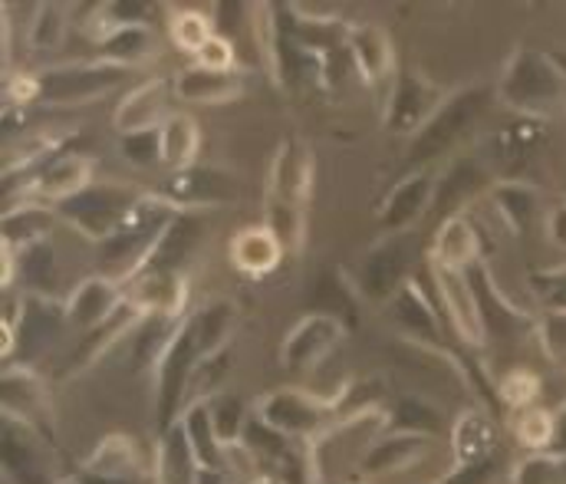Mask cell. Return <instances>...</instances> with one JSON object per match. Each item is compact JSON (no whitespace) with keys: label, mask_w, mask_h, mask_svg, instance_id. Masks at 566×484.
Listing matches in <instances>:
<instances>
[{"label":"cell","mask_w":566,"mask_h":484,"mask_svg":"<svg viewBox=\"0 0 566 484\" xmlns=\"http://www.w3.org/2000/svg\"><path fill=\"white\" fill-rule=\"evenodd\" d=\"M537 294L541 301L551 307V311H566V271L564 274H547V277H537Z\"/></svg>","instance_id":"obj_50"},{"label":"cell","mask_w":566,"mask_h":484,"mask_svg":"<svg viewBox=\"0 0 566 484\" xmlns=\"http://www.w3.org/2000/svg\"><path fill=\"white\" fill-rule=\"evenodd\" d=\"M201 234H205L201 211H178L175 221L165 228L158 248L151 251L145 271H181V264H185V261L191 257V251L198 248Z\"/></svg>","instance_id":"obj_29"},{"label":"cell","mask_w":566,"mask_h":484,"mask_svg":"<svg viewBox=\"0 0 566 484\" xmlns=\"http://www.w3.org/2000/svg\"><path fill=\"white\" fill-rule=\"evenodd\" d=\"M139 198L142 191L129 188V185H93L83 194H76L73 201L60 204L56 211H60V221L76 228L83 238L103 244L123 228V221L133 214Z\"/></svg>","instance_id":"obj_7"},{"label":"cell","mask_w":566,"mask_h":484,"mask_svg":"<svg viewBox=\"0 0 566 484\" xmlns=\"http://www.w3.org/2000/svg\"><path fill=\"white\" fill-rule=\"evenodd\" d=\"M431 284H434V301L444 314L448 326L454 329V336L468 346H484L488 343V314L484 304L474 291V284L468 281L464 271H441L431 267Z\"/></svg>","instance_id":"obj_11"},{"label":"cell","mask_w":566,"mask_h":484,"mask_svg":"<svg viewBox=\"0 0 566 484\" xmlns=\"http://www.w3.org/2000/svg\"><path fill=\"white\" fill-rule=\"evenodd\" d=\"M484 106H488V93L481 90H464L458 96H448L441 109L428 119V126L409 143V165H428L451 152L461 143V136L474 126V119L484 113Z\"/></svg>","instance_id":"obj_8"},{"label":"cell","mask_w":566,"mask_h":484,"mask_svg":"<svg viewBox=\"0 0 566 484\" xmlns=\"http://www.w3.org/2000/svg\"><path fill=\"white\" fill-rule=\"evenodd\" d=\"M264 224L274 231V238L281 241L286 254H296L306 241V208H300V204L268 201L264 204Z\"/></svg>","instance_id":"obj_43"},{"label":"cell","mask_w":566,"mask_h":484,"mask_svg":"<svg viewBox=\"0 0 566 484\" xmlns=\"http://www.w3.org/2000/svg\"><path fill=\"white\" fill-rule=\"evenodd\" d=\"M218 33L214 20L205 13V10H195V7H185V10H175L168 17V40L181 50V53H198L211 36Z\"/></svg>","instance_id":"obj_42"},{"label":"cell","mask_w":566,"mask_h":484,"mask_svg":"<svg viewBox=\"0 0 566 484\" xmlns=\"http://www.w3.org/2000/svg\"><path fill=\"white\" fill-rule=\"evenodd\" d=\"M478 185H481V168L471 159L454 161V165L434 181V204H431V211H444V218H448V214H458V211H461L458 204H461L464 198H471V194L478 191Z\"/></svg>","instance_id":"obj_39"},{"label":"cell","mask_w":566,"mask_h":484,"mask_svg":"<svg viewBox=\"0 0 566 484\" xmlns=\"http://www.w3.org/2000/svg\"><path fill=\"white\" fill-rule=\"evenodd\" d=\"M201 359L205 356H201L198 336L185 317L178 333L171 336V343L165 346L161 359L155 362V429H158V435H165L168 429L178 425V419L188 406L195 369Z\"/></svg>","instance_id":"obj_4"},{"label":"cell","mask_w":566,"mask_h":484,"mask_svg":"<svg viewBox=\"0 0 566 484\" xmlns=\"http://www.w3.org/2000/svg\"><path fill=\"white\" fill-rule=\"evenodd\" d=\"M228 254H231V264H234L238 274L261 281V277H268V274H274L281 267L286 251H283V244L274 238V231L268 224H254V228H241L231 238Z\"/></svg>","instance_id":"obj_27"},{"label":"cell","mask_w":566,"mask_h":484,"mask_svg":"<svg viewBox=\"0 0 566 484\" xmlns=\"http://www.w3.org/2000/svg\"><path fill=\"white\" fill-rule=\"evenodd\" d=\"M497 96L514 113L547 119L566 109V73L547 53L517 50L504 66Z\"/></svg>","instance_id":"obj_3"},{"label":"cell","mask_w":566,"mask_h":484,"mask_svg":"<svg viewBox=\"0 0 566 484\" xmlns=\"http://www.w3.org/2000/svg\"><path fill=\"white\" fill-rule=\"evenodd\" d=\"M241 478L224 465V469H198L195 475V484H238Z\"/></svg>","instance_id":"obj_52"},{"label":"cell","mask_w":566,"mask_h":484,"mask_svg":"<svg viewBox=\"0 0 566 484\" xmlns=\"http://www.w3.org/2000/svg\"><path fill=\"white\" fill-rule=\"evenodd\" d=\"M175 99L188 106H224L244 96V73L241 70H205L191 63L188 70L175 73Z\"/></svg>","instance_id":"obj_24"},{"label":"cell","mask_w":566,"mask_h":484,"mask_svg":"<svg viewBox=\"0 0 566 484\" xmlns=\"http://www.w3.org/2000/svg\"><path fill=\"white\" fill-rule=\"evenodd\" d=\"M191 60H195L198 66H205V70H238L234 43H231V36H224V33H214Z\"/></svg>","instance_id":"obj_49"},{"label":"cell","mask_w":566,"mask_h":484,"mask_svg":"<svg viewBox=\"0 0 566 484\" xmlns=\"http://www.w3.org/2000/svg\"><path fill=\"white\" fill-rule=\"evenodd\" d=\"M126 76H129L126 66H116L106 60L50 66L33 76V99L53 103V106L90 103V99H99V96L113 93L116 86H123Z\"/></svg>","instance_id":"obj_6"},{"label":"cell","mask_w":566,"mask_h":484,"mask_svg":"<svg viewBox=\"0 0 566 484\" xmlns=\"http://www.w3.org/2000/svg\"><path fill=\"white\" fill-rule=\"evenodd\" d=\"M175 214H178V208L165 194H142L133 214L123 221V228L109 241L99 244L103 277L116 281L119 287L136 281L148 267V257L158 248L165 228L175 221Z\"/></svg>","instance_id":"obj_2"},{"label":"cell","mask_w":566,"mask_h":484,"mask_svg":"<svg viewBox=\"0 0 566 484\" xmlns=\"http://www.w3.org/2000/svg\"><path fill=\"white\" fill-rule=\"evenodd\" d=\"M208 409H211V422H214V432H218L224 452L241 445L244 432H248V422L254 419V409L231 389H221L218 396H211Z\"/></svg>","instance_id":"obj_38"},{"label":"cell","mask_w":566,"mask_h":484,"mask_svg":"<svg viewBox=\"0 0 566 484\" xmlns=\"http://www.w3.org/2000/svg\"><path fill=\"white\" fill-rule=\"evenodd\" d=\"M3 419H13L36 432L43 442H53V399L46 382L23 362L3 369Z\"/></svg>","instance_id":"obj_13"},{"label":"cell","mask_w":566,"mask_h":484,"mask_svg":"<svg viewBox=\"0 0 566 484\" xmlns=\"http://www.w3.org/2000/svg\"><path fill=\"white\" fill-rule=\"evenodd\" d=\"M66 20H70V17H66V7H60V3H36V7H33V17H30V30H27L30 50L46 53V50L63 46Z\"/></svg>","instance_id":"obj_44"},{"label":"cell","mask_w":566,"mask_h":484,"mask_svg":"<svg viewBox=\"0 0 566 484\" xmlns=\"http://www.w3.org/2000/svg\"><path fill=\"white\" fill-rule=\"evenodd\" d=\"M537 396H541V379L527 369H514L501 379V399L517 412V409H527V406H537Z\"/></svg>","instance_id":"obj_46"},{"label":"cell","mask_w":566,"mask_h":484,"mask_svg":"<svg viewBox=\"0 0 566 484\" xmlns=\"http://www.w3.org/2000/svg\"><path fill=\"white\" fill-rule=\"evenodd\" d=\"M444 484H448V482H444Z\"/></svg>","instance_id":"obj_59"},{"label":"cell","mask_w":566,"mask_h":484,"mask_svg":"<svg viewBox=\"0 0 566 484\" xmlns=\"http://www.w3.org/2000/svg\"><path fill=\"white\" fill-rule=\"evenodd\" d=\"M349 60L366 83H382L396 73V50L389 33L379 23H353L349 27Z\"/></svg>","instance_id":"obj_26"},{"label":"cell","mask_w":566,"mask_h":484,"mask_svg":"<svg viewBox=\"0 0 566 484\" xmlns=\"http://www.w3.org/2000/svg\"><path fill=\"white\" fill-rule=\"evenodd\" d=\"M511 484H566L564 455H554V452H527L514 465Z\"/></svg>","instance_id":"obj_45"},{"label":"cell","mask_w":566,"mask_h":484,"mask_svg":"<svg viewBox=\"0 0 566 484\" xmlns=\"http://www.w3.org/2000/svg\"><path fill=\"white\" fill-rule=\"evenodd\" d=\"M248 484H290L286 478H281V475H271V472H261V475H254Z\"/></svg>","instance_id":"obj_54"},{"label":"cell","mask_w":566,"mask_h":484,"mask_svg":"<svg viewBox=\"0 0 566 484\" xmlns=\"http://www.w3.org/2000/svg\"><path fill=\"white\" fill-rule=\"evenodd\" d=\"M313 188V152L303 139L290 136L283 139L271 159V175H268V201H283V204H300L306 208Z\"/></svg>","instance_id":"obj_20"},{"label":"cell","mask_w":566,"mask_h":484,"mask_svg":"<svg viewBox=\"0 0 566 484\" xmlns=\"http://www.w3.org/2000/svg\"><path fill=\"white\" fill-rule=\"evenodd\" d=\"M386 435V409L336 419L316 442L306 445L310 484L359 482L363 459Z\"/></svg>","instance_id":"obj_1"},{"label":"cell","mask_w":566,"mask_h":484,"mask_svg":"<svg viewBox=\"0 0 566 484\" xmlns=\"http://www.w3.org/2000/svg\"><path fill=\"white\" fill-rule=\"evenodd\" d=\"M547 234L557 248L566 251V204H557L551 214H547Z\"/></svg>","instance_id":"obj_51"},{"label":"cell","mask_w":566,"mask_h":484,"mask_svg":"<svg viewBox=\"0 0 566 484\" xmlns=\"http://www.w3.org/2000/svg\"><path fill=\"white\" fill-rule=\"evenodd\" d=\"M80 475L113 484H155V452L148 455L136 435L113 432L86 455Z\"/></svg>","instance_id":"obj_12"},{"label":"cell","mask_w":566,"mask_h":484,"mask_svg":"<svg viewBox=\"0 0 566 484\" xmlns=\"http://www.w3.org/2000/svg\"><path fill=\"white\" fill-rule=\"evenodd\" d=\"M389 314H392V320L399 323L406 333H412V336H419L422 343L428 339H434L438 333H441V323H438V307H431V301L422 294V287L412 281V284H406L396 297H392V304H389Z\"/></svg>","instance_id":"obj_36"},{"label":"cell","mask_w":566,"mask_h":484,"mask_svg":"<svg viewBox=\"0 0 566 484\" xmlns=\"http://www.w3.org/2000/svg\"><path fill=\"white\" fill-rule=\"evenodd\" d=\"M188 323H191V329L198 336L201 356H214V353L228 349V343H231V329L238 323V307L228 297H214L205 307L191 311Z\"/></svg>","instance_id":"obj_34"},{"label":"cell","mask_w":566,"mask_h":484,"mask_svg":"<svg viewBox=\"0 0 566 484\" xmlns=\"http://www.w3.org/2000/svg\"><path fill=\"white\" fill-rule=\"evenodd\" d=\"M537 339L551 362L566 366V311H547L537 323Z\"/></svg>","instance_id":"obj_47"},{"label":"cell","mask_w":566,"mask_h":484,"mask_svg":"<svg viewBox=\"0 0 566 484\" xmlns=\"http://www.w3.org/2000/svg\"><path fill=\"white\" fill-rule=\"evenodd\" d=\"M123 304H126V287H119L116 281L96 274V277L80 281L63 307H66L70 326H76L80 333H93V329H99V326L113 320Z\"/></svg>","instance_id":"obj_22"},{"label":"cell","mask_w":566,"mask_h":484,"mask_svg":"<svg viewBox=\"0 0 566 484\" xmlns=\"http://www.w3.org/2000/svg\"><path fill=\"white\" fill-rule=\"evenodd\" d=\"M478 257H481V234H478L474 221L464 211L441 218V224L434 228L431 244H428V264L441 267V271L468 274V267L478 264Z\"/></svg>","instance_id":"obj_23"},{"label":"cell","mask_w":566,"mask_h":484,"mask_svg":"<svg viewBox=\"0 0 566 484\" xmlns=\"http://www.w3.org/2000/svg\"><path fill=\"white\" fill-rule=\"evenodd\" d=\"M60 224V211L40 201H17L3 214V248L23 251L40 241H50L53 228Z\"/></svg>","instance_id":"obj_28"},{"label":"cell","mask_w":566,"mask_h":484,"mask_svg":"<svg viewBox=\"0 0 566 484\" xmlns=\"http://www.w3.org/2000/svg\"><path fill=\"white\" fill-rule=\"evenodd\" d=\"M434 175L428 168H419L406 175L382 201L379 208V224L386 234H409L434 204Z\"/></svg>","instance_id":"obj_19"},{"label":"cell","mask_w":566,"mask_h":484,"mask_svg":"<svg viewBox=\"0 0 566 484\" xmlns=\"http://www.w3.org/2000/svg\"><path fill=\"white\" fill-rule=\"evenodd\" d=\"M198 475V462L181 435V429H168L165 435H158V449H155V484H195Z\"/></svg>","instance_id":"obj_37"},{"label":"cell","mask_w":566,"mask_h":484,"mask_svg":"<svg viewBox=\"0 0 566 484\" xmlns=\"http://www.w3.org/2000/svg\"><path fill=\"white\" fill-rule=\"evenodd\" d=\"M83 484H113V482H99V478H86V475H76Z\"/></svg>","instance_id":"obj_56"},{"label":"cell","mask_w":566,"mask_h":484,"mask_svg":"<svg viewBox=\"0 0 566 484\" xmlns=\"http://www.w3.org/2000/svg\"><path fill=\"white\" fill-rule=\"evenodd\" d=\"M17 257V281H23L27 297H43V301H56V281H60V264H56V251L50 241H40L33 248L13 251Z\"/></svg>","instance_id":"obj_33"},{"label":"cell","mask_w":566,"mask_h":484,"mask_svg":"<svg viewBox=\"0 0 566 484\" xmlns=\"http://www.w3.org/2000/svg\"><path fill=\"white\" fill-rule=\"evenodd\" d=\"M56 484H83L76 475H66V478H56Z\"/></svg>","instance_id":"obj_55"},{"label":"cell","mask_w":566,"mask_h":484,"mask_svg":"<svg viewBox=\"0 0 566 484\" xmlns=\"http://www.w3.org/2000/svg\"><path fill=\"white\" fill-rule=\"evenodd\" d=\"M564 469H566V455H564Z\"/></svg>","instance_id":"obj_57"},{"label":"cell","mask_w":566,"mask_h":484,"mask_svg":"<svg viewBox=\"0 0 566 484\" xmlns=\"http://www.w3.org/2000/svg\"><path fill=\"white\" fill-rule=\"evenodd\" d=\"M511 432L527 452H551V445H557V412H551L547 406L517 409L511 419Z\"/></svg>","instance_id":"obj_40"},{"label":"cell","mask_w":566,"mask_h":484,"mask_svg":"<svg viewBox=\"0 0 566 484\" xmlns=\"http://www.w3.org/2000/svg\"><path fill=\"white\" fill-rule=\"evenodd\" d=\"M254 415L296 445L316 442L339 419L336 406L319 399L306 386H283V389L261 396L254 406Z\"/></svg>","instance_id":"obj_5"},{"label":"cell","mask_w":566,"mask_h":484,"mask_svg":"<svg viewBox=\"0 0 566 484\" xmlns=\"http://www.w3.org/2000/svg\"><path fill=\"white\" fill-rule=\"evenodd\" d=\"M175 99V83L151 76L142 80L133 90H126L113 109V129L119 136H136V133H155L161 129V123L175 113L171 109Z\"/></svg>","instance_id":"obj_16"},{"label":"cell","mask_w":566,"mask_h":484,"mask_svg":"<svg viewBox=\"0 0 566 484\" xmlns=\"http://www.w3.org/2000/svg\"><path fill=\"white\" fill-rule=\"evenodd\" d=\"M86 188H93V159H86L80 152H63L36 168V175L27 181L23 194H27V201L60 208V204L73 201L76 194H83Z\"/></svg>","instance_id":"obj_18"},{"label":"cell","mask_w":566,"mask_h":484,"mask_svg":"<svg viewBox=\"0 0 566 484\" xmlns=\"http://www.w3.org/2000/svg\"><path fill=\"white\" fill-rule=\"evenodd\" d=\"M557 445H564L560 455H566V406L557 412Z\"/></svg>","instance_id":"obj_53"},{"label":"cell","mask_w":566,"mask_h":484,"mask_svg":"<svg viewBox=\"0 0 566 484\" xmlns=\"http://www.w3.org/2000/svg\"><path fill=\"white\" fill-rule=\"evenodd\" d=\"M178 429H181L198 469H224V445L214 432L208 402H188L178 419Z\"/></svg>","instance_id":"obj_31"},{"label":"cell","mask_w":566,"mask_h":484,"mask_svg":"<svg viewBox=\"0 0 566 484\" xmlns=\"http://www.w3.org/2000/svg\"><path fill=\"white\" fill-rule=\"evenodd\" d=\"M66 307L63 304H56V301H43V297H27L23 301V317L17 323V329H13V356L20 353L23 359V366H27V359L30 356H40V353H46L53 343H56V336H60V329L66 326Z\"/></svg>","instance_id":"obj_25"},{"label":"cell","mask_w":566,"mask_h":484,"mask_svg":"<svg viewBox=\"0 0 566 484\" xmlns=\"http://www.w3.org/2000/svg\"><path fill=\"white\" fill-rule=\"evenodd\" d=\"M353 484H366V482H353Z\"/></svg>","instance_id":"obj_58"},{"label":"cell","mask_w":566,"mask_h":484,"mask_svg":"<svg viewBox=\"0 0 566 484\" xmlns=\"http://www.w3.org/2000/svg\"><path fill=\"white\" fill-rule=\"evenodd\" d=\"M448 96H441V90L434 83H428L422 73L406 70L396 73L392 93L386 99V129L392 136H409L416 139L428 126V119L441 109Z\"/></svg>","instance_id":"obj_15"},{"label":"cell","mask_w":566,"mask_h":484,"mask_svg":"<svg viewBox=\"0 0 566 484\" xmlns=\"http://www.w3.org/2000/svg\"><path fill=\"white\" fill-rule=\"evenodd\" d=\"M412 261H416V234H389L386 241H379L363 267H359V291L369 301L379 304H392V297L412 284Z\"/></svg>","instance_id":"obj_10"},{"label":"cell","mask_w":566,"mask_h":484,"mask_svg":"<svg viewBox=\"0 0 566 484\" xmlns=\"http://www.w3.org/2000/svg\"><path fill=\"white\" fill-rule=\"evenodd\" d=\"M126 297L148 317L185 320L188 311V281L181 271H142L126 284Z\"/></svg>","instance_id":"obj_21"},{"label":"cell","mask_w":566,"mask_h":484,"mask_svg":"<svg viewBox=\"0 0 566 484\" xmlns=\"http://www.w3.org/2000/svg\"><path fill=\"white\" fill-rule=\"evenodd\" d=\"M158 194H165L178 211H201V208H218V204L238 201L241 181L228 168L191 165L185 171H171Z\"/></svg>","instance_id":"obj_14"},{"label":"cell","mask_w":566,"mask_h":484,"mask_svg":"<svg viewBox=\"0 0 566 484\" xmlns=\"http://www.w3.org/2000/svg\"><path fill=\"white\" fill-rule=\"evenodd\" d=\"M346 323L336 314H306L290 326L281 346V362L293 376H313L333 359V349L343 343Z\"/></svg>","instance_id":"obj_9"},{"label":"cell","mask_w":566,"mask_h":484,"mask_svg":"<svg viewBox=\"0 0 566 484\" xmlns=\"http://www.w3.org/2000/svg\"><path fill=\"white\" fill-rule=\"evenodd\" d=\"M448 445L454 455V472L494 469L501 455V429L484 409H464L451 419Z\"/></svg>","instance_id":"obj_17"},{"label":"cell","mask_w":566,"mask_h":484,"mask_svg":"<svg viewBox=\"0 0 566 484\" xmlns=\"http://www.w3.org/2000/svg\"><path fill=\"white\" fill-rule=\"evenodd\" d=\"M491 198H494L504 224H511L514 234H524L527 224L537 214V191L521 185V181H501V185L491 188Z\"/></svg>","instance_id":"obj_41"},{"label":"cell","mask_w":566,"mask_h":484,"mask_svg":"<svg viewBox=\"0 0 566 484\" xmlns=\"http://www.w3.org/2000/svg\"><path fill=\"white\" fill-rule=\"evenodd\" d=\"M119 152L133 168H151L161 165V146H158V129L155 133H136V136H119Z\"/></svg>","instance_id":"obj_48"},{"label":"cell","mask_w":566,"mask_h":484,"mask_svg":"<svg viewBox=\"0 0 566 484\" xmlns=\"http://www.w3.org/2000/svg\"><path fill=\"white\" fill-rule=\"evenodd\" d=\"M158 146H161V165L168 171H185L191 165H198L201 152V129L195 123V116L188 113H171L161 129H158Z\"/></svg>","instance_id":"obj_32"},{"label":"cell","mask_w":566,"mask_h":484,"mask_svg":"<svg viewBox=\"0 0 566 484\" xmlns=\"http://www.w3.org/2000/svg\"><path fill=\"white\" fill-rule=\"evenodd\" d=\"M158 43H155V33L151 27H123V30H113L106 33L99 43H96V53L99 60L106 63H116V66H142L155 56Z\"/></svg>","instance_id":"obj_35"},{"label":"cell","mask_w":566,"mask_h":484,"mask_svg":"<svg viewBox=\"0 0 566 484\" xmlns=\"http://www.w3.org/2000/svg\"><path fill=\"white\" fill-rule=\"evenodd\" d=\"M386 432H412V435H434L448 439L451 422L444 412L422 396H402L392 406H386Z\"/></svg>","instance_id":"obj_30"}]
</instances>
